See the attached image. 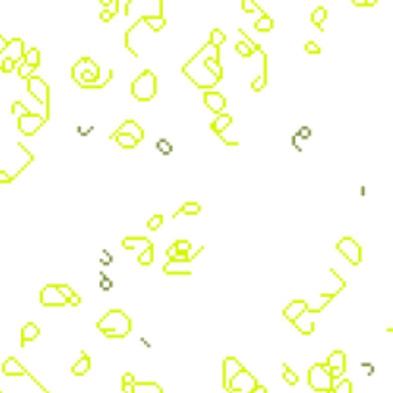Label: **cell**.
<instances>
[{
	"mask_svg": "<svg viewBox=\"0 0 393 393\" xmlns=\"http://www.w3.org/2000/svg\"><path fill=\"white\" fill-rule=\"evenodd\" d=\"M111 77H113V69H109L108 73H106V77L102 79V81H94V83H87V85H81V88H104L106 85H108L109 81H111Z\"/></svg>",
	"mask_w": 393,
	"mask_h": 393,
	"instance_id": "cell-35",
	"label": "cell"
},
{
	"mask_svg": "<svg viewBox=\"0 0 393 393\" xmlns=\"http://www.w3.org/2000/svg\"><path fill=\"white\" fill-rule=\"evenodd\" d=\"M225 41H227V35L223 33L221 29H213V31H211V35H209V43H211V44H217V46H221V44H225Z\"/></svg>",
	"mask_w": 393,
	"mask_h": 393,
	"instance_id": "cell-37",
	"label": "cell"
},
{
	"mask_svg": "<svg viewBox=\"0 0 393 393\" xmlns=\"http://www.w3.org/2000/svg\"><path fill=\"white\" fill-rule=\"evenodd\" d=\"M204 104L208 106V109L211 111H215V113H221L223 109L227 108V98L217 92V90H208L206 94H204Z\"/></svg>",
	"mask_w": 393,
	"mask_h": 393,
	"instance_id": "cell-15",
	"label": "cell"
},
{
	"mask_svg": "<svg viewBox=\"0 0 393 393\" xmlns=\"http://www.w3.org/2000/svg\"><path fill=\"white\" fill-rule=\"evenodd\" d=\"M123 383H134V374L132 372H125L123 374Z\"/></svg>",
	"mask_w": 393,
	"mask_h": 393,
	"instance_id": "cell-53",
	"label": "cell"
},
{
	"mask_svg": "<svg viewBox=\"0 0 393 393\" xmlns=\"http://www.w3.org/2000/svg\"><path fill=\"white\" fill-rule=\"evenodd\" d=\"M305 309H307V301H305V299H294L292 303H288V305L284 307L282 315H284V318H288L290 322H294L295 318L299 317V315H301Z\"/></svg>",
	"mask_w": 393,
	"mask_h": 393,
	"instance_id": "cell-19",
	"label": "cell"
},
{
	"mask_svg": "<svg viewBox=\"0 0 393 393\" xmlns=\"http://www.w3.org/2000/svg\"><path fill=\"white\" fill-rule=\"evenodd\" d=\"M44 393H48V391H46V389H44Z\"/></svg>",
	"mask_w": 393,
	"mask_h": 393,
	"instance_id": "cell-56",
	"label": "cell"
},
{
	"mask_svg": "<svg viewBox=\"0 0 393 393\" xmlns=\"http://www.w3.org/2000/svg\"><path fill=\"white\" fill-rule=\"evenodd\" d=\"M294 326L299 330V334H303V336H311L313 334V330H315V320H313V313H309V311H303L299 317L294 320Z\"/></svg>",
	"mask_w": 393,
	"mask_h": 393,
	"instance_id": "cell-17",
	"label": "cell"
},
{
	"mask_svg": "<svg viewBox=\"0 0 393 393\" xmlns=\"http://www.w3.org/2000/svg\"><path fill=\"white\" fill-rule=\"evenodd\" d=\"M132 393H163V387L157 382H134Z\"/></svg>",
	"mask_w": 393,
	"mask_h": 393,
	"instance_id": "cell-23",
	"label": "cell"
},
{
	"mask_svg": "<svg viewBox=\"0 0 393 393\" xmlns=\"http://www.w3.org/2000/svg\"><path fill=\"white\" fill-rule=\"evenodd\" d=\"M35 71H37L35 67L27 66V64H23V62H20V67H18V75L22 77V79H25V81H27V79H29L31 75H35Z\"/></svg>",
	"mask_w": 393,
	"mask_h": 393,
	"instance_id": "cell-38",
	"label": "cell"
},
{
	"mask_svg": "<svg viewBox=\"0 0 393 393\" xmlns=\"http://www.w3.org/2000/svg\"><path fill=\"white\" fill-rule=\"evenodd\" d=\"M326 393H353V383H351V380H341L336 387H332Z\"/></svg>",
	"mask_w": 393,
	"mask_h": 393,
	"instance_id": "cell-36",
	"label": "cell"
},
{
	"mask_svg": "<svg viewBox=\"0 0 393 393\" xmlns=\"http://www.w3.org/2000/svg\"><path fill=\"white\" fill-rule=\"evenodd\" d=\"M23 54H25V43L22 39H12V41H6L2 50H0V62L2 60H14L16 64H20L23 60Z\"/></svg>",
	"mask_w": 393,
	"mask_h": 393,
	"instance_id": "cell-12",
	"label": "cell"
},
{
	"mask_svg": "<svg viewBox=\"0 0 393 393\" xmlns=\"http://www.w3.org/2000/svg\"><path fill=\"white\" fill-rule=\"evenodd\" d=\"M242 368H244V364L236 357H227L223 360V385H225V389H227L229 382L232 380V376L238 370H242Z\"/></svg>",
	"mask_w": 393,
	"mask_h": 393,
	"instance_id": "cell-16",
	"label": "cell"
},
{
	"mask_svg": "<svg viewBox=\"0 0 393 393\" xmlns=\"http://www.w3.org/2000/svg\"><path fill=\"white\" fill-rule=\"evenodd\" d=\"M131 94L138 102H150L157 94V77L150 69H144L131 83Z\"/></svg>",
	"mask_w": 393,
	"mask_h": 393,
	"instance_id": "cell-3",
	"label": "cell"
},
{
	"mask_svg": "<svg viewBox=\"0 0 393 393\" xmlns=\"http://www.w3.org/2000/svg\"><path fill=\"white\" fill-rule=\"evenodd\" d=\"M39 299H41V305L44 307H66L67 299L62 295V292L58 290V284H48L44 286L39 294Z\"/></svg>",
	"mask_w": 393,
	"mask_h": 393,
	"instance_id": "cell-11",
	"label": "cell"
},
{
	"mask_svg": "<svg viewBox=\"0 0 393 393\" xmlns=\"http://www.w3.org/2000/svg\"><path fill=\"white\" fill-rule=\"evenodd\" d=\"M326 368L328 372L332 374V378L336 380V378H341L343 376V372H345V366H347V357H345V353L343 351H332L330 355H328L326 359Z\"/></svg>",
	"mask_w": 393,
	"mask_h": 393,
	"instance_id": "cell-13",
	"label": "cell"
},
{
	"mask_svg": "<svg viewBox=\"0 0 393 393\" xmlns=\"http://www.w3.org/2000/svg\"><path fill=\"white\" fill-rule=\"evenodd\" d=\"M148 244H152V242L148 240V238H142V236H129V238H125L123 240V248L125 250H134L136 246H148Z\"/></svg>",
	"mask_w": 393,
	"mask_h": 393,
	"instance_id": "cell-30",
	"label": "cell"
},
{
	"mask_svg": "<svg viewBox=\"0 0 393 393\" xmlns=\"http://www.w3.org/2000/svg\"><path fill=\"white\" fill-rule=\"evenodd\" d=\"M109 138H111V140H115L123 150H132V148L138 144L136 138H132L131 134H123V132H113Z\"/></svg>",
	"mask_w": 393,
	"mask_h": 393,
	"instance_id": "cell-25",
	"label": "cell"
},
{
	"mask_svg": "<svg viewBox=\"0 0 393 393\" xmlns=\"http://www.w3.org/2000/svg\"><path fill=\"white\" fill-rule=\"evenodd\" d=\"M165 274H192L188 261H167L163 265Z\"/></svg>",
	"mask_w": 393,
	"mask_h": 393,
	"instance_id": "cell-22",
	"label": "cell"
},
{
	"mask_svg": "<svg viewBox=\"0 0 393 393\" xmlns=\"http://www.w3.org/2000/svg\"><path fill=\"white\" fill-rule=\"evenodd\" d=\"M200 211H202V206L198 202H186L184 206L175 213V217L176 215H198Z\"/></svg>",
	"mask_w": 393,
	"mask_h": 393,
	"instance_id": "cell-32",
	"label": "cell"
},
{
	"mask_svg": "<svg viewBox=\"0 0 393 393\" xmlns=\"http://www.w3.org/2000/svg\"><path fill=\"white\" fill-rule=\"evenodd\" d=\"M16 66H18V64H16L14 60H8V58H6V60L0 62V71H2V73H12V71L16 69Z\"/></svg>",
	"mask_w": 393,
	"mask_h": 393,
	"instance_id": "cell-42",
	"label": "cell"
},
{
	"mask_svg": "<svg viewBox=\"0 0 393 393\" xmlns=\"http://www.w3.org/2000/svg\"><path fill=\"white\" fill-rule=\"evenodd\" d=\"M140 22L146 23V25H148V27H150L152 31H155V33H157V31H161V29H163V27H165V18H163V16H153V18H144V20H140Z\"/></svg>",
	"mask_w": 393,
	"mask_h": 393,
	"instance_id": "cell-31",
	"label": "cell"
},
{
	"mask_svg": "<svg viewBox=\"0 0 393 393\" xmlns=\"http://www.w3.org/2000/svg\"><path fill=\"white\" fill-rule=\"evenodd\" d=\"M25 111H29V109L25 108L22 102H14V104H12V113H14V117L22 115V113H25Z\"/></svg>",
	"mask_w": 393,
	"mask_h": 393,
	"instance_id": "cell-45",
	"label": "cell"
},
{
	"mask_svg": "<svg viewBox=\"0 0 393 393\" xmlns=\"http://www.w3.org/2000/svg\"><path fill=\"white\" fill-rule=\"evenodd\" d=\"M273 18L269 16V14H261V18L255 22V31H259V33H269V31H273Z\"/></svg>",
	"mask_w": 393,
	"mask_h": 393,
	"instance_id": "cell-29",
	"label": "cell"
},
{
	"mask_svg": "<svg viewBox=\"0 0 393 393\" xmlns=\"http://www.w3.org/2000/svg\"><path fill=\"white\" fill-rule=\"evenodd\" d=\"M173 246H175V250L178 251V253H188L190 248H192V244H190L188 240H176Z\"/></svg>",
	"mask_w": 393,
	"mask_h": 393,
	"instance_id": "cell-44",
	"label": "cell"
},
{
	"mask_svg": "<svg viewBox=\"0 0 393 393\" xmlns=\"http://www.w3.org/2000/svg\"><path fill=\"white\" fill-rule=\"evenodd\" d=\"M39 334H41V328L37 326L35 322H27V324H23V328H22V345H25V343H29V341L37 339L39 338Z\"/></svg>",
	"mask_w": 393,
	"mask_h": 393,
	"instance_id": "cell-24",
	"label": "cell"
},
{
	"mask_svg": "<svg viewBox=\"0 0 393 393\" xmlns=\"http://www.w3.org/2000/svg\"><path fill=\"white\" fill-rule=\"evenodd\" d=\"M255 385H257L255 376H253L251 372L246 370V368H242V370H238L234 376H232V380H230L229 385H227V391L229 393H251Z\"/></svg>",
	"mask_w": 393,
	"mask_h": 393,
	"instance_id": "cell-8",
	"label": "cell"
},
{
	"mask_svg": "<svg viewBox=\"0 0 393 393\" xmlns=\"http://www.w3.org/2000/svg\"><path fill=\"white\" fill-rule=\"evenodd\" d=\"M351 4H355V6H368V2L366 0H349Z\"/></svg>",
	"mask_w": 393,
	"mask_h": 393,
	"instance_id": "cell-54",
	"label": "cell"
},
{
	"mask_svg": "<svg viewBox=\"0 0 393 393\" xmlns=\"http://www.w3.org/2000/svg\"><path fill=\"white\" fill-rule=\"evenodd\" d=\"M104 6H111L109 8V12H113V14H117V10H119V0H100Z\"/></svg>",
	"mask_w": 393,
	"mask_h": 393,
	"instance_id": "cell-48",
	"label": "cell"
},
{
	"mask_svg": "<svg viewBox=\"0 0 393 393\" xmlns=\"http://www.w3.org/2000/svg\"><path fill=\"white\" fill-rule=\"evenodd\" d=\"M2 374H6V376H27L29 372L16 357H8L2 362Z\"/></svg>",
	"mask_w": 393,
	"mask_h": 393,
	"instance_id": "cell-18",
	"label": "cell"
},
{
	"mask_svg": "<svg viewBox=\"0 0 393 393\" xmlns=\"http://www.w3.org/2000/svg\"><path fill=\"white\" fill-rule=\"evenodd\" d=\"M242 12L253 14V12H263V10L259 8V4L255 0H242Z\"/></svg>",
	"mask_w": 393,
	"mask_h": 393,
	"instance_id": "cell-39",
	"label": "cell"
},
{
	"mask_svg": "<svg viewBox=\"0 0 393 393\" xmlns=\"http://www.w3.org/2000/svg\"><path fill=\"white\" fill-rule=\"evenodd\" d=\"M123 391H125V393H132V383H123Z\"/></svg>",
	"mask_w": 393,
	"mask_h": 393,
	"instance_id": "cell-55",
	"label": "cell"
},
{
	"mask_svg": "<svg viewBox=\"0 0 393 393\" xmlns=\"http://www.w3.org/2000/svg\"><path fill=\"white\" fill-rule=\"evenodd\" d=\"M115 132H123V134H131L132 138H136L138 142L140 140H144V129L136 123V121H132V119H127L123 125H121L119 129Z\"/></svg>",
	"mask_w": 393,
	"mask_h": 393,
	"instance_id": "cell-20",
	"label": "cell"
},
{
	"mask_svg": "<svg viewBox=\"0 0 393 393\" xmlns=\"http://www.w3.org/2000/svg\"><path fill=\"white\" fill-rule=\"evenodd\" d=\"M88 370H90V357L83 351L81 357H79V360L71 366V372H73L75 376H85Z\"/></svg>",
	"mask_w": 393,
	"mask_h": 393,
	"instance_id": "cell-26",
	"label": "cell"
},
{
	"mask_svg": "<svg viewBox=\"0 0 393 393\" xmlns=\"http://www.w3.org/2000/svg\"><path fill=\"white\" fill-rule=\"evenodd\" d=\"M71 79L75 81L77 85H87V83H94L100 79V66L92 60V58H81L77 62L73 69H71Z\"/></svg>",
	"mask_w": 393,
	"mask_h": 393,
	"instance_id": "cell-5",
	"label": "cell"
},
{
	"mask_svg": "<svg viewBox=\"0 0 393 393\" xmlns=\"http://www.w3.org/2000/svg\"><path fill=\"white\" fill-rule=\"evenodd\" d=\"M12 180H14V176L8 175L6 171H0V184H10Z\"/></svg>",
	"mask_w": 393,
	"mask_h": 393,
	"instance_id": "cell-51",
	"label": "cell"
},
{
	"mask_svg": "<svg viewBox=\"0 0 393 393\" xmlns=\"http://www.w3.org/2000/svg\"><path fill=\"white\" fill-rule=\"evenodd\" d=\"M125 16L129 20L134 18V23L144 18L163 16V0H129L125 8Z\"/></svg>",
	"mask_w": 393,
	"mask_h": 393,
	"instance_id": "cell-4",
	"label": "cell"
},
{
	"mask_svg": "<svg viewBox=\"0 0 393 393\" xmlns=\"http://www.w3.org/2000/svg\"><path fill=\"white\" fill-rule=\"evenodd\" d=\"M115 14L113 12H109V10H104V12H100V20L104 23H108V22H111V18H113Z\"/></svg>",
	"mask_w": 393,
	"mask_h": 393,
	"instance_id": "cell-52",
	"label": "cell"
},
{
	"mask_svg": "<svg viewBox=\"0 0 393 393\" xmlns=\"http://www.w3.org/2000/svg\"><path fill=\"white\" fill-rule=\"evenodd\" d=\"M163 225V217L161 215H153V217L148 219V229L150 230H157Z\"/></svg>",
	"mask_w": 393,
	"mask_h": 393,
	"instance_id": "cell-43",
	"label": "cell"
},
{
	"mask_svg": "<svg viewBox=\"0 0 393 393\" xmlns=\"http://www.w3.org/2000/svg\"><path fill=\"white\" fill-rule=\"evenodd\" d=\"M338 251L347 259V261L351 263V265H360V261H362V248H360L359 242H355L351 236H343L341 240L338 242Z\"/></svg>",
	"mask_w": 393,
	"mask_h": 393,
	"instance_id": "cell-10",
	"label": "cell"
},
{
	"mask_svg": "<svg viewBox=\"0 0 393 393\" xmlns=\"http://www.w3.org/2000/svg\"><path fill=\"white\" fill-rule=\"evenodd\" d=\"M230 125H232V117H230L229 113H223V111H221V113H217V117L211 121V125H209V127H211V131L215 132V134H217L219 138L227 144V146H238L236 140H229V138L225 136V131L229 129Z\"/></svg>",
	"mask_w": 393,
	"mask_h": 393,
	"instance_id": "cell-14",
	"label": "cell"
},
{
	"mask_svg": "<svg viewBox=\"0 0 393 393\" xmlns=\"http://www.w3.org/2000/svg\"><path fill=\"white\" fill-rule=\"evenodd\" d=\"M16 119H18V129L25 136H35L37 132L41 131V127L46 123V119H44L43 115L31 113V111H25L22 115H18Z\"/></svg>",
	"mask_w": 393,
	"mask_h": 393,
	"instance_id": "cell-9",
	"label": "cell"
},
{
	"mask_svg": "<svg viewBox=\"0 0 393 393\" xmlns=\"http://www.w3.org/2000/svg\"><path fill=\"white\" fill-rule=\"evenodd\" d=\"M326 18H328V10L324 8V6H318V8H315L313 10V14H311V23L317 27V29H324L322 25H324V22H326Z\"/></svg>",
	"mask_w": 393,
	"mask_h": 393,
	"instance_id": "cell-28",
	"label": "cell"
},
{
	"mask_svg": "<svg viewBox=\"0 0 393 393\" xmlns=\"http://www.w3.org/2000/svg\"><path fill=\"white\" fill-rule=\"evenodd\" d=\"M27 90L33 94V98L44 108V119H50V88L39 75H31L27 79Z\"/></svg>",
	"mask_w": 393,
	"mask_h": 393,
	"instance_id": "cell-7",
	"label": "cell"
},
{
	"mask_svg": "<svg viewBox=\"0 0 393 393\" xmlns=\"http://www.w3.org/2000/svg\"><path fill=\"white\" fill-rule=\"evenodd\" d=\"M282 378H284V382L288 383V385H295V383L299 382L297 374H295L288 364H282Z\"/></svg>",
	"mask_w": 393,
	"mask_h": 393,
	"instance_id": "cell-34",
	"label": "cell"
},
{
	"mask_svg": "<svg viewBox=\"0 0 393 393\" xmlns=\"http://www.w3.org/2000/svg\"><path fill=\"white\" fill-rule=\"evenodd\" d=\"M67 305H71V307H79L81 305V295L79 294H73L69 299H67Z\"/></svg>",
	"mask_w": 393,
	"mask_h": 393,
	"instance_id": "cell-50",
	"label": "cell"
},
{
	"mask_svg": "<svg viewBox=\"0 0 393 393\" xmlns=\"http://www.w3.org/2000/svg\"><path fill=\"white\" fill-rule=\"evenodd\" d=\"M307 380H309V387L315 391L326 393L334 387V378L328 372L326 364H313L307 372Z\"/></svg>",
	"mask_w": 393,
	"mask_h": 393,
	"instance_id": "cell-6",
	"label": "cell"
},
{
	"mask_svg": "<svg viewBox=\"0 0 393 393\" xmlns=\"http://www.w3.org/2000/svg\"><path fill=\"white\" fill-rule=\"evenodd\" d=\"M261 58H263V71H261V75L251 81V90H253V92H261L263 88L267 87V83H269V77H267V73H269V69H267V60H269V56H267L261 50Z\"/></svg>",
	"mask_w": 393,
	"mask_h": 393,
	"instance_id": "cell-21",
	"label": "cell"
},
{
	"mask_svg": "<svg viewBox=\"0 0 393 393\" xmlns=\"http://www.w3.org/2000/svg\"><path fill=\"white\" fill-rule=\"evenodd\" d=\"M236 52H238L242 58H250V56L255 54V52H253V50H251L250 46L244 43V41H242V43H236Z\"/></svg>",
	"mask_w": 393,
	"mask_h": 393,
	"instance_id": "cell-40",
	"label": "cell"
},
{
	"mask_svg": "<svg viewBox=\"0 0 393 393\" xmlns=\"http://www.w3.org/2000/svg\"><path fill=\"white\" fill-rule=\"evenodd\" d=\"M96 328L106 338H127L132 330V320L125 311L111 309L96 322Z\"/></svg>",
	"mask_w": 393,
	"mask_h": 393,
	"instance_id": "cell-2",
	"label": "cell"
},
{
	"mask_svg": "<svg viewBox=\"0 0 393 393\" xmlns=\"http://www.w3.org/2000/svg\"><path fill=\"white\" fill-rule=\"evenodd\" d=\"M157 148H159V152H163V153H171V150H173L171 144L165 142V140H159V142H157Z\"/></svg>",
	"mask_w": 393,
	"mask_h": 393,
	"instance_id": "cell-49",
	"label": "cell"
},
{
	"mask_svg": "<svg viewBox=\"0 0 393 393\" xmlns=\"http://www.w3.org/2000/svg\"><path fill=\"white\" fill-rule=\"evenodd\" d=\"M138 263L142 265V267H148V265H152L153 263V246L152 244H148L146 248H144V251L138 255Z\"/></svg>",
	"mask_w": 393,
	"mask_h": 393,
	"instance_id": "cell-33",
	"label": "cell"
},
{
	"mask_svg": "<svg viewBox=\"0 0 393 393\" xmlns=\"http://www.w3.org/2000/svg\"><path fill=\"white\" fill-rule=\"evenodd\" d=\"M182 73L196 88H215L223 79V64H221V46L204 44L196 54L192 56L184 66Z\"/></svg>",
	"mask_w": 393,
	"mask_h": 393,
	"instance_id": "cell-1",
	"label": "cell"
},
{
	"mask_svg": "<svg viewBox=\"0 0 393 393\" xmlns=\"http://www.w3.org/2000/svg\"><path fill=\"white\" fill-rule=\"evenodd\" d=\"M305 52L307 54H320V46L313 41H309V43H305Z\"/></svg>",
	"mask_w": 393,
	"mask_h": 393,
	"instance_id": "cell-46",
	"label": "cell"
},
{
	"mask_svg": "<svg viewBox=\"0 0 393 393\" xmlns=\"http://www.w3.org/2000/svg\"><path fill=\"white\" fill-rule=\"evenodd\" d=\"M22 62L23 64H27V66L35 67V69H39V66H41V50H39V48H29V50H25Z\"/></svg>",
	"mask_w": 393,
	"mask_h": 393,
	"instance_id": "cell-27",
	"label": "cell"
},
{
	"mask_svg": "<svg viewBox=\"0 0 393 393\" xmlns=\"http://www.w3.org/2000/svg\"><path fill=\"white\" fill-rule=\"evenodd\" d=\"M58 290L62 292V295H64L66 299H69L71 295L75 294V292H73V288H69V286H67V284H58Z\"/></svg>",
	"mask_w": 393,
	"mask_h": 393,
	"instance_id": "cell-47",
	"label": "cell"
},
{
	"mask_svg": "<svg viewBox=\"0 0 393 393\" xmlns=\"http://www.w3.org/2000/svg\"><path fill=\"white\" fill-rule=\"evenodd\" d=\"M238 31H240V35H242V37H244V43L248 44V46H250L251 50H253V52H261V46H259V44L255 43V41H251L250 37H248V33H246L244 29H238Z\"/></svg>",
	"mask_w": 393,
	"mask_h": 393,
	"instance_id": "cell-41",
	"label": "cell"
}]
</instances>
